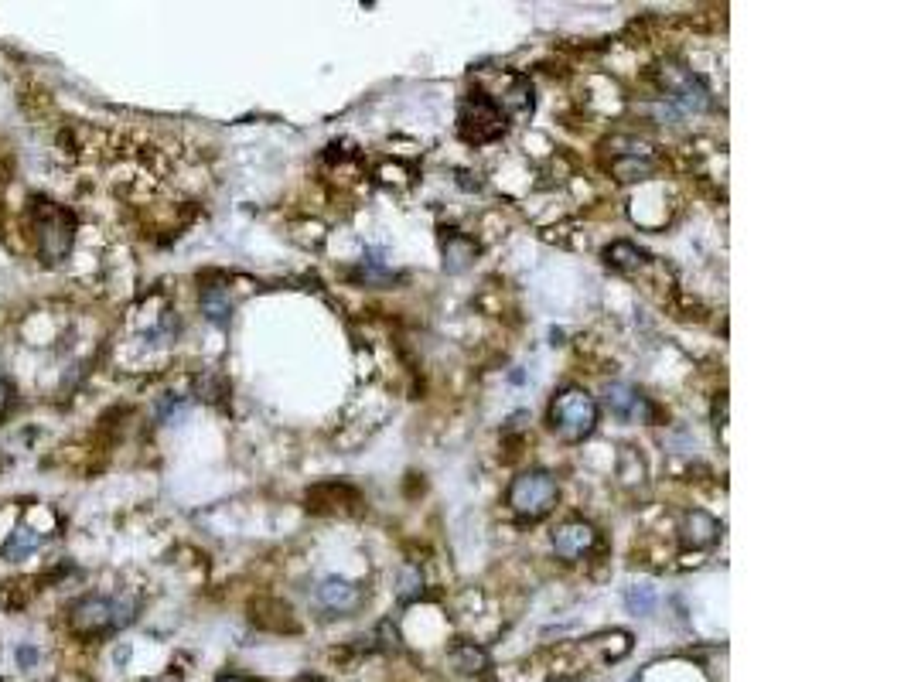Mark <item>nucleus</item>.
I'll return each mask as SVG.
<instances>
[{"instance_id": "nucleus-1", "label": "nucleus", "mask_w": 911, "mask_h": 682, "mask_svg": "<svg viewBox=\"0 0 911 682\" xmlns=\"http://www.w3.org/2000/svg\"><path fill=\"white\" fill-rule=\"evenodd\" d=\"M598 413H601L598 399L587 393V389L567 386L550 403V427L557 430V437L567 440V444H581V440L591 437L594 427H598Z\"/></svg>"}, {"instance_id": "nucleus-2", "label": "nucleus", "mask_w": 911, "mask_h": 682, "mask_svg": "<svg viewBox=\"0 0 911 682\" xmlns=\"http://www.w3.org/2000/svg\"><path fill=\"white\" fill-rule=\"evenodd\" d=\"M134 601H113V597H82L69 611V628L79 638H103L110 631L134 621Z\"/></svg>"}, {"instance_id": "nucleus-3", "label": "nucleus", "mask_w": 911, "mask_h": 682, "mask_svg": "<svg viewBox=\"0 0 911 682\" xmlns=\"http://www.w3.org/2000/svg\"><path fill=\"white\" fill-rule=\"evenodd\" d=\"M31 219H35V236H38V253L45 263H62L76 239V219L59 205L35 198L31 205Z\"/></svg>"}, {"instance_id": "nucleus-4", "label": "nucleus", "mask_w": 911, "mask_h": 682, "mask_svg": "<svg viewBox=\"0 0 911 682\" xmlns=\"http://www.w3.org/2000/svg\"><path fill=\"white\" fill-rule=\"evenodd\" d=\"M458 133L468 140V144H488V140L502 137L505 133V110L499 99H492L482 89L468 93L461 99V110H458Z\"/></svg>"}, {"instance_id": "nucleus-5", "label": "nucleus", "mask_w": 911, "mask_h": 682, "mask_svg": "<svg viewBox=\"0 0 911 682\" xmlns=\"http://www.w3.org/2000/svg\"><path fill=\"white\" fill-rule=\"evenodd\" d=\"M557 505V478L550 471H526L512 481L509 488V509L519 515V519H543V515L553 512Z\"/></svg>"}, {"instance_id": "nucleus-6", "label": "nucleus", "mask_w": 911, "mask_h": 682, "mask_svg": "<svg viewBox=\"0 0 911 682\" xmlns=\"http://www.w3.org/2000/svg\"><path fill=\"white\" fill-rule=\"evenodd\" d=\"M662 89H666L669 103L679 106L683 113H700L710 106L707 86L683 65H662Z\"/></svg>"}, {"instance_id": "nucleus-7", "label": "nucleus", "mask_w": 911, "mask_h": 682, "mask_svg": "<svg viewBox=\"0 0 911 682\" xmlns=\"http://www.w3.org/2000/svg\"><path fill=\"white\" fill-rule=\"evenodd\" d=\"M604 403H608L611 417L621 423H635V420H649L652 417V406L639 389L625 386V382H608L604 386Z\"/></svg>"}, {"instance_id": "nucleus-8", "label": "nucleus", "mask_w": 911, "mask_h": 682, "mask_svg": "<svg viewBox=\"0 0 911 682\" xmlns=\"http://www.w3.org/2000/svg\"><path fill=\"white\" fill-rule=\"evenodd\" d=\"M594 543H598V532H594L591 522H584V519H570L553 529V550H557V556H563V560H581L584 553L594 550Z\"/></svg>"}, {"instance_id": "nucleus-9", "label": "nucleus", "mask_w": 911, "mask_h": 682, "mask_svg": "<svg viewBox=\"0 0 911 682\" xmlns=\"http://www.w3.org/2000/svg\"><path fill=\"white\" fill-rule=\"evenodd\" d=\"M318 604L331 614H352L362 607V587H355L342 577H328L318 587Z\"/></svg>"}, {"instance_id": "nucleus-10", "label": "nucleus", "mask_w": 911, "mask_h": 682, "mask_svg": "<svg viewBox=\"0 0 911 682\" xmlns=\"http://www.w3.org/2000/svg\"><path fill=\"white\" fill-rule=\"evenodd\" d=\"M720 536V526L714 515H707L703 509H693L686 512L683 519V543L690 546V550H707V546H714Z\"/></svg>"}, {"instance_id": "nucleus-11", "label": "nucleus", "mask_w": 911, "mask_h": 682, "mask_svg": "<svg viewBox=\"0 0 911 682\" xmlns=\"http://www.w3.org/2000/svg\"><path fill=\"white\" fill-rule=\"evenodd\" d=\"M447 662H451L461 676H482L488 669V652L475 642H458V645H451V652H447Z\"/></svg>"}, {"instance_id": "nucleus-12", "label": "nucleus", "mask_w": 911, "mask_h": 682, "mask_svg": "<svg viewBox=\"0 0 911 682\" xmlns=\"http://www.w3.org/2000/svg\"><path fill=\"white\" fill-rule=\"evenodd\" d=\"M478 246L471 243L468 236H461V232H451V236L444 239V270L447 273H461L465 266L475 260Z\"/></svg>"}, {"instance_id": "nucleus-13", "label": "nucleus", "mask_w": 911, "mask_h": 682, "mask_svg": "<svg viewBox=\"0 0 911 682\" xmlns=\"http://www.w3.org/2000/svg\"><path fill=\"white\" fill-rule=\"evenodd\" d=\"M202 311L212 324H229V314H233L229 290L226 287H205L202 290Z\"/></svg>"}, {"instance_id": "nucleus-14", "label": "nucleus", "mask_w": 911, "mask_h": 682, "mask_svg": "<svg viewBox=\"0 0 911 682\" xmlns=\"http://www.w3.org/2000/svg\"><path fill=\"white\" fill-rule=\"evenodd\" d=\"M604 260H608V266H615V270H639L645 253L632 243H611L604 249Z\"/></svg>"}, {"instance_id": "nucleus-15", "label": "nucleus", "mask_w": 911, "mask_h": 682, "mask_svg": "<svg viewBox=\"0 0 911 682\" xmlns=\"http://www.w3.org/2000/svg\"><path fill=\"white\" fill-rule=\"evenodd\" d=\"M615 174L621 181H642V178H649L652 174V161L649 157H639V154H632V157H621V161H615Z\"/></svg>"}, {"instance_id": "nucleus-16", "label": "nucleus", "mask_w": 911, "mask_h": 682, "mask_svg": "<svg viewBox=\"0 0 911 682\" xmlns=\"http://www.w3.org/2000/svg\"><path fill=\"white\" fill-rule=\"evenodd\" d=\"M505 106L516 113H533V86H529V79H516V86H512V93L505 96Z\"/></svg>"}, {"instance_id": "nucleus-17", "label": "nucleus", "mask_w": 911, "mask_h": 682, "mask_svg": "<svg viewBox=\"0 0 911 682\" xmlns=\"http://www.w3.org/2000/svg\"><path fill=\"white\" fill-rule=\"evenodd\" d=\"M625 604H628V611L632 614H652V607H656V590L652 587H628Z\"/></svg>"}, {"instance_id": "nucleus-18", "label": "nucleus", "mask_w": 911, "mask_h": 682, "mask_svg": "<svg viewBox=\"0 0 911 682\" xmlns=\"http://www.w3.org/2000/svg\"><path fill=\"white\" fill-rule=\"evenodd\" d=\"M35 546H38V536H35V532H31V529L24 532V529H21V532H18V539L4 546V553H7V556H18V553H24V550H35Z\"/></svg>"}, {"instance_id": "nucleus-19", "label": "nucleus", "mask_w": 911, "mask_h": 682, "mask_svg": "<svg viewBox=\"0 0 911 682\" xmlns=\"http://www.w3.org/2000/svg\"><path fill=\"white\" fill-rule=\"evenodd\" d=\"M215 682H256V679H246V676H219Z\"/></svg>"}, {"instance_id": "nucleus-20", "label": "nucleus", "mask_w": 911, "mask_h": 682, "mask_svg": "<svg viewBox=\"0 0 911 682\" xmlns=\"http://www.w3.org/2000/svg\"><path fill=\"white\" fill-rule=\"evenodd\" d=\"M55 682H86V679H82V676H59Z\"/></svg>"}, {"instance_id": "nucleus-21", "label": "nucleus", "mask_w": 911, "mask_h": 682, "mask_svg": "<svg viewBox=\"0 0 911 682\" xmlns=\"http://www.w3.org/2000/svg\"><path fill=\"white\" fill-rule=\"evenodd\" d=\"M297 682H325V679H318V676H301Z\"/></svg>"}, {"instance_id": "nucleus-22", "label": "nucleus", "mask_w": 911, "mask_h": 682, "mask_svg": "<svg viewBox=\"0 0 911 682\" xmlns=\"http://www.w3.org/2000/svg\"><path fill=\"white\" fill-rule=\"evenodd\" d=\"M147 682H178L175 676H168V679H147Z\"/></svg>"}, {"instance_id": "nucleus-23", "label": "nucleus", "mask_w": 911, "mask_h": 682, "mask_svg": "<svg viewBox=\"0 0 911 682\" xmlns=\"http://www.w3.org/2000/svg\"><path fill=\"white\" fill-rule=\"evenodd\" d=\"M0 682H4V679H0Z\"/></svg>"}]
</instances>
